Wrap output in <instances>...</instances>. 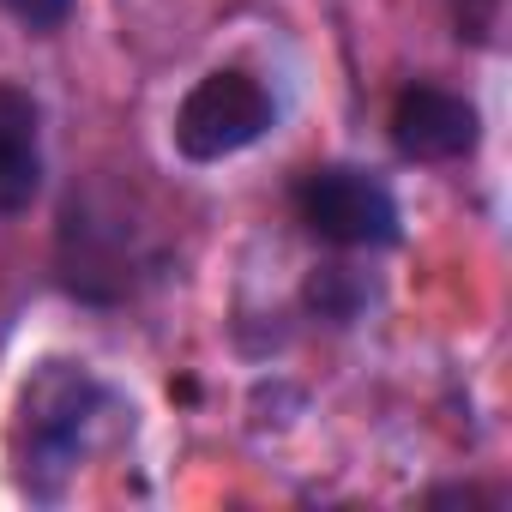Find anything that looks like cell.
Instances as JSON below:
<instances>
[{
  "mask_svg": "<svg viewBox=\"0 0 512 512\" xmlns=\"http://www.w3.org/2000/svg\"><path fill=\"white\" fill-rule=\"evenodd\" d=\"M19 25H31V31H55V25H67V13H73V0H0Z\"/></svg>",
  "mask_w": 512,
  "mask_h": 512,
  "instance_id": "obj_6",
  "label": "cell"
},
{
  "mask_svg": "<svg viewBox=\"0 0 512 512\" xmlns=\"http://www.w3.org/2000/svg\"><path fill=\"white\" fill-rule=\"evenodd\" d=\"M452 7V25H458V37H470V43H488V31H494V0H446Z\"/></svg>",
  "mask_w": 512,
  "mask_h": 512,
  "instance_id": "obj_7",
  "label": "cell"
},
{
  "mask_svg": "<svg viewBox=\"0 0 512 512\" xmlns=\"http://www.w3.org/2000/svg\"><path fill=\"white\" fill-rule=\"evenodd\" d=\"M43 187V115L37 97L0 85V217H13Z\"/></svg>",
  "mask_w": 512,
  "mask_h": 512,
  "instance_id": "obj_5",
  "label": "cell"
},
{
  "mask_svg": "<svg viewBox=\"0 0 512 512\" xmlns=\"http://www.w3.org/2000/svg\"><path fill=\"white\" fill-rule=\"evenodd\" d=\"M476 139H482L476 103H464L458 91L410 85V91L392 103V145H398V157H410V163H458V157L476 151Z\"/></svg>",
  "mask_w": 512,
  "mask_h": 512,
  "instance_id": "obj_4",
  "label": "cell"
},
{
  "mask_svg": "<svg viewBox=\"0 0 512 512\" xmlns=\"http://www.w3.org/2000/svg\"><path fill=\"white\" fill-rule=\"evenodd\" d=\"M272 121H278V103H272V91L260 79L241 73V67H217L181 97L175 151L187 163H223V157H235L247 145H260L272 133Z\"/></svg>",
  "mask_w": 512,
  "mask_h": 512,
  "instance_id": "obj_2",
  "label": "cell"
},
{
  "mask_svg": "<svg viewBox=\"0 0 512 512\" xmlns=\"http://www.w3.org/2000/svg\"><path fill=\"white\" fill-rule=\"evenodd\" d=\"M296 217L308 223V235L332 247H392L398 241V199L386 193V181L350 163L308 169L296 181Z\"/></svg>",
  "mask_w": 512,
  "mask_h": 512,
  "instance_id": "obj_3",
  "label": "cell"
},
{
  "mask_svg": "<svg viewBox=\"0 0 512 512\" xmlns=\"http://www.w3.org/2000/svg\"><path fill=\"white\" fill-rule=\"evenodd\" d=\"M133 410H121V398L85 368V362H37L19 386L13 404V428H7V452H13V482L31 500H61V488L73 482V470L109 446L127 428Z\"/></svg>",
  "mask_w": 512,
  "mask_h": 512,
  "instance_id": "obj_1",
  "label": "cell"
}]
</instances>
